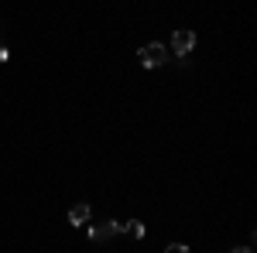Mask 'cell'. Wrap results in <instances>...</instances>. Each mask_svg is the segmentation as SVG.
Returning <instances> with one entry per match:
<instances>
[{
    "mask_svg": "<svg viewBox=\"0 0 257 253\" xmlns=\"http://www.w3.org/2000/svg\"><path fill=\"white\" fill-rule=\"evenodd\" d=\"M165 59H168V52H165V45H144L138 52V62L144 65V69H158V65H165Z\"/></svg>",
    "mask_w": 257,
    "mask_h": 253,
    "instance_id": "cell-1",
    "label": "cell"
},
{
    "mask_svg": "<svg viewBox=\"0 0 257 253\" xmlns=\"http://www.w3.org/2000/svg\"><path fill=\"white\" fill-rule=\"evenodd\" d=\"M172 48H175L178 59H185V55L196 48V35H192V31H175V35H172Z\"/></svg>",
    "mask_w": 257,
    "mask_h": 253,
    "instance_id": "cell-2",
    "label": "cell"
},
{
    "mask_svg": "<svg viewBox=\"0 0 257 253\" xmlns=\"http://www.w3.org/2000/svg\"><path fill=\"white\" fill-rule=\"evenodd\" d=\"M113 233H123V222H117V219H106V222H99V226H93V229H89V239L103 243V239H110Z\"/></svg>",
    "mask_w": 257,
    "mask_h": 253,
    "instance_id": "cell-3",
    "label": "cell"
},
{
    "mask_svg": "<svg viewBox=\"0 0 257 253\" xmlns=\"http://www.w3.org/2000/svg\"><path fill=\"white\" fill-rule=\"evenodd\" d=\"M89 212H93V209H89L86 202H79V205L69 209V222H72V226H86V222H89Z\"/></svg>",
    "mask_w": 257,
    "mask_h": 253,
    "instance_id": "cell-4",
    "label": "cell"
},
{
    "mask_svg": "<svg viewBox=\"0 0 257 253\" xmlns=\"http://www.w3.org/2000/svg\"><path fill=\"white\" fill-rule=\"evenodd\" d=\"M123 233H131L134 239H144V222H141V219H131V222H123Z\"/></svg>",
    "mask_w": 257,
    "mask_h": 253,
    "instance_id": "cell-5",
    "label": "cell"
},
{
    "mask_svg": "<svg viewBox=\"0 0 257 253\" xmlns=\"http://www.w3.org/2000/svg\"><path fill=\"white\" fill-rule=\"evenodd\" d=\"M165 253H192V250H189V246H182V243H168Z\"/></svg>",
    "mask_w": 257,
    "mask_h": 253,
    "instance_id": "cell-6",
    "label": "cell"
},
{
    "mask_svg": "<svg viewBox=\"0 0 257 253\" xmlns=\"http://www.w3.org/2000/svg\"><path fill=\"white\" fill-rule=\"evenodd\" d=\"M230 253H254L250 246H240V250H230Z\"/></svg>",
    "mask_w": 257,
    "mask_h": 253,
    "instance_id": "cell-7",
    "label": "cell"
}]
</instances>
